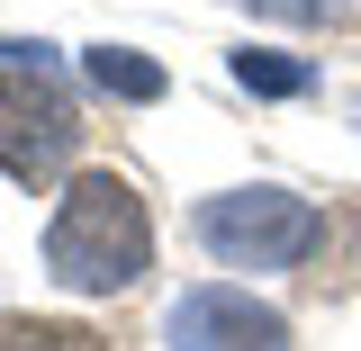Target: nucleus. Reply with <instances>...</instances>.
<instances>
[{"label":"nucleus","mask_w":361,"mask_h":351,"mask_svg":"<svg viewBox=\"0 0 361 351\" xmlns=\"http://www.w3.org/2000/svg\"><path fill=\"white\" fill-rule=\"evenodd\" d=\"M154 270V217L118 172H73L45 217V279L73 298H118Z\"/></svg>","instance_id":"1"},{"label":"nucleus","mask_w":361,"mask_h":351,"mask_svg":"<svg viewBox=\"0 0 361 351\" xmlns=\"http://www.w3.org/2000/svg\"><path fill=\"white\" fill-rule=\"evenodd\" d=\"M316 234H325V217H316L298 189H280V180L199 198V243H208L226 270H298L316 253Z\"/></svg>","instance_id":"2"},{"label":"nucleus","mask_w":361,"mask_h":351,"mask_svg":"<svg viewBox=\"0 0 361 351\" xmlns=\"http://www.w3.org/2000/svg\"><path fill=\"white\" fill-rule=\"evenodd\" d=\"M82 144V108L54 90V72H0V172L37 189L73 162Z\"/></svg>","instance_id":"3"},{"label":"nucleus","mask_w":361,"mask_h":351,"mask_svg":"<svg viewBox=\"0 0 361 351\" xmlns=\"http://www.w3.org/2000/svg\"><path fill=\"white\" fill-rule=\"evenodd\" d=\"M163 343L172 351H298L289 343V315L262 307L253 288H226V279L180 288L172 307H163Z\"/></svg>","instance_id":"4"},{"label":"nucleus","mask_w":361,"mask_h":351,"mask_svg":"<svg viewBox=\"0 0 361 351\" xmlns=\"http://www.w3.org/2000/svg\"><path fill=\"white\" fill-rule=\"evenodd\" d=\"M82 72H90L99 99H127V108H154V99L172 90V82H163V63H154V54H135V45H90Z\"/></svg>","instance_id":"5"},{"label":"nucleus","mask_w":361,"mask_h":351,"mask_svg":"<svg viewBox=\"0 0 361 351\" xmlns=\"http://www.w3.org/2000/svg\"><path fill=\"white\" fill-rule=\"evenodd\" d=\"M235 82L253 90V99H298V90H307L316 72L298 63V54H271V45H244V54H235Z\"/></svg>","instance_id":"6"},{"label":"nucleus","mask_w":361,"mask_h":351,"mask_svg":"<svg viewBox=\"0 0 361 351\" xmlns=\"http://www.w3.org/2000/svg\"><path fill=\"white\" fill-rule=\"evenodd\" d=\"M0 351H109L90 324H45V315H0Z\"/></svg>","instance_id":"7"},{"label":"nucleus","mask_w":361,"mask_h":351,"mask_svg":"<svg viewBox=\"0 0 361 351\" xmlns=\"http://www.w3.org/2000/svg\"><path fill=\"white\" fill-rule=\"evenodd\" d=\"M244 9H262L280 27H353L361 18V0H244Z\"/></svg>","instance_id":"8"},{"label":"nucleus","mask_w":361,"mask_h":351,"mask_svg":"<svg viewBox=\"0 0 361 351\" xmlns=\"http://www.w3.org/2000/svg\"><path fill=\"white\" fill-rule=\"evenodd\" d=\"M0 72H54V45H27V37H0Z\"/></svg>","instance_id":"9"}]
</instances>
